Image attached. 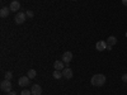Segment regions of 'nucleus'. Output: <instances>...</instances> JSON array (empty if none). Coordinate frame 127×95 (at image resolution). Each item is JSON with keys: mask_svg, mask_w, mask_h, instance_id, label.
<instances>
[{"mask_svg": "<svg viewBox=\"0 0 127 95\" xmlns=\"http://www.w3.org/2000/svg\"><path fill=\"white\" fill-rule=\"evenodd\" d=\"M105 76L103 75V73H97V75H94L92 79H90V82H92V85L93 86H103L104 84H105Z\"/></svg>", "mask_w": 127, "mask_h": 95, "instance_id": "obj_1", "label": "nucleus"}, {"mask_svg": "<svg viewBox=\"0 0 127 95\" xmlns=\"http://www.w3.org/2000/svg\"><path fill=\"white\" fill-rule=\"evenodd\" d=\"M0 88H1V90H3L4 93L8 94V93L12 91V82H10V80L5 79V80L1 81V85H0Z\"/></svg>", "mask_w": 127, "mask_h": 95, "instance_id": "obj_2", "label": "nucleus"}, {"mask_svg": "<svg viewBox=\"0 0 127 95\" xmlns=\"http://www.w3.org/2000/svg\"><path fill=\"white\" fill-rule=\"evenodd\" d=\"M26 19H27V14L23 13V12H19V13L15 15V18H14V22H15L17 24H23V23L26 22Z\"/></svg>", "mask_w": 127, "mask_h": 95, "instance_id": "obj_3", "label": "nucleus"}, {"mask_svg": "<svg viewBox=\"0 0 127 95\" xmlns=\"http://www.w3.org/2000/svg\"><path fill=\"white\" fill-rule=\"evenodd\" d=\"M29 84H31V79L28 76H22V77L18 79V85L20 88H26V86L29 85Z\"/></svg>", "mask_w": 127, "mask_h": 95, "instance_id": "obj_4", "label": "nucleus"}, {"mask_svg": "<svg viewBox=\"0 0 127 95\" xmlns=\"http://www.w3.org/2000/svg\"><path fill=\"white\" fill-rule=\"evenodd\" d=\"M62 76L65 77V79H67V80H70L74 76V72H72V70L70 67H65V69L62 70Z\"/></svg>", "mask_w": 127, "mask_h": 95, "instance_id": "obj_5", "label": "nucleus"}, {"mask_svg": "<svg viewBox=\"0 0 127 95\" xmlns=\"http://www.w3.org/2000/svg\"><path fill=\"white\" fill-rule=\"evenodd\" d=\"M71 60H72V53H71L70 51L65 52V53L62 55V61L65 62V63H67V65H69V63L71 62Z\"/></svg>", "mask_w": 127, "mask_h": 95, "instance_id": "obj_6", "label": "nucleus"}, {"mask_svg": "<svg viewBox=\"0 0 127 95\" xmlns=\"http://www.w3.org/2000/svg\"><path fill=\"white\" fill-rule=\"evenodd\" d=\"M95 47H97V49H98L99 52H102V51H104V49H107L108 45H107V42H104V41H99V42H97Z\"/></svg>", "mask_w": 127, "mask_h": 95, "instance_id": "obj_7", "label": "nucleus"}, {"mask_svg": "<svg viewBox=\"0 0 127 95\" xmlns=\"http://www.w3.org/2000/svg\"><path fill=\"white\" fill-rule=\"evenodd\" d=\"M54 69L55 70H59V71H62L64 69H65V62H64L62 60L61 61H55V63H54Z\"/></svg>", "mask_w": 127, "mask_h": 95, "instance_id": "obj_8", "label": "nucleus"}, {"mask_svg": "<svg viewBox=\"0 0 127 95\" xmlns=\"http://www.w3.org/2000/svg\"><path fill=\"white\" fill-rule=\"evenodd\" d=\"M31 91H32V95H41L42 94V88L36 84V85H32Z\"/></svg>", "mask_w": 127, "mask_h": 95, "instance_id": "obj_9", "label": "nucleus"}, {"mask_svg": "<svg viewBox=\"0 0 127 95\" xmlns=\"http://www.w3.org/2000/svg\"><path fill=\"white\" fill-rule=\"evenodd\" d=\"M9 8H10V10H12V12H18V10H19V8H20V4H19V1H18V0H14V1H12V3H10Z\"/></svg>", "mask_w": 127, "mask_h": 95, "instance_id": "obj_10", "label": "nucleus"}, {"mask_svg": "<svg viewBox=\"0 0 127 95\" xmlns=\"http://www.w3.org/2000/svg\"><path fill=\"white\" fill-rule=\"evenodd\" d=\"M10 12H12V10H10V8L4 6V8H1V10H0V17H1V18H6Z\"/></svg>", "mask_w": 127, "mask_h": 95, "instance_id": "obj_11", "label": "nucleus"}, {"mask_svg": "<svg viewBox=\"0 0 127 95\" xmlns=\"http://www.w3.org/2000/svg\"><path fill=\"white\" fill-rule=\"evenodd\" d=\"M105 42H107V45H108V46H114L116 43H117V38H116L114 36H109Z\"/></svg>", "mask_w": 127, "mask_h": 95, "instance_id": "obj_12", "label": "nucleus"}, {"mask_svg": "<svg viewBox=\"0 0 127 95\" xmlns=\"http://www.w3.org/2000/svg\"><path fill=\"white\" fill-rule=\"evenodd\" d=\"M52 76H54L55 79H57V80H60L61 77H64L62 76V71H59V70H55L54 73H52Z\"/></svg>", "mask_w": 127, "mask_h": 95, "instance_id": "obj_13", "label": "nucleus"}, {"mask_svg": "<svg viewBox=\"0 0 127 95\" xmlns=\"http://www.w3.org/2000/svg\"><path fill=\"white\" fill-rule=\"evenodd\" d=\"M36 75H37V72H36V70H33V69H31V70H28V73H27V76H28L29 79H34V77H36Z\"/></svg>", "mask_w": 127, "mask_h": 95, "instance_id": "obj_14", "label": "nucleus"}, {"mask_svg": "<svg viewBox=\"0 0 127 95\" xmlns=\"http://www.w3.org/2000/svg\"><path fill=\"white\" fill-rule=\"evenodd\" d=\"M12 77H13V72H12V71H6V72H5V79L12 80Z\"/></svg>", "mask_w": 127, "mask_h": 95, "instance_id": "obj_15", "label": "nucleus"}, {"mask_svg": "<svg viewBox=\"0 0 127 95\" xmlns=\"http://www.w3.org/2000/svg\"><path fill=\"white\" fill-rule=\"evenodd\" d=\"M26 14H27V18H29V19L34 17V13L32 12V10H27V12H26Z\"/></svg>", "mask_w": 127, "mask_h": 95, "instance_id": "obj_16", "label": "nucleus"}, {"mask_svg": "<svg viewBox=\"0 0 127 95\" xmlns=\"http://www.w3.org/2000/svg\"><path fill=\"white\" fill-rule=\"evenodd\" d=\"M20 95H32V91H31V90H27V89H24V90H22Z\"/></svg>", "mask_w": 127, "mask_h": 95, "instance_id": "obj_17", "label": "nucleus"}, {"mask_svg": "<svg viewBox=\"0 0 127 95\" xmlns=\"http://www.w3.org/2000/svg\"><path fill=\"white\" fill-rule=\"evenodd\" d=\"M122 81H123V82H127V73L122 75Z\"/></svg>", "mask_w": 127, "mask_h": 95, "instance_id": "obj_18", "label": "nucleus"}, {"mask_svg": "<svg viewBox=\"0 0 127 95\" xmlns=\"http://www.w3.org/2000/svg\"><path fill=\"white\" fill-rule=\"evenodd\" d=\"M8 95H17V93L15 91H10V93H8Z\"/></svg>", "mask_w": 127, "mask_h": 95, "instance_id": "obj_19", "label": "nucleus"}, {"mask_svg": "<svg viewBox=\"0 0 127 95\" xmlns=\"http://www.w3.org/2000/svg\"><path fill=\"white\" fill-rule=\"evenodd\" d=\"M122 4H123L125 6H127V0H122Z\"/></svg>", "mask_w": 127, "mask_h": 95, "instance_id": "obj_20", "label": "nucleus"}, {"mask_svg": "<svg viewBox=\"0 0 127 95\" xmlns=\"http://www.w3.org/2000/svg\"><path fill=\"white\" fill-rule=\"evenodd\" d=\"M72 1H76V0H72Z\"/></svg>", "mask_w": 127, "mask_h": 95, "instance_id": "obj_21", "label": "nucleus"}, {"mask_svg": "<svg viewBox=\"0 0 127 95\" xmlns=\"http://www.w3.org/2000/svg\"><path fill=\"white\" fill-rule=\"evenodd\" d=\"M126 37H127V33H126Z\"/></svg>", "mask_w": 127, "mask_h": 95, "instance_id": "obj_22", "label": "nucleus"}]
</instances>
